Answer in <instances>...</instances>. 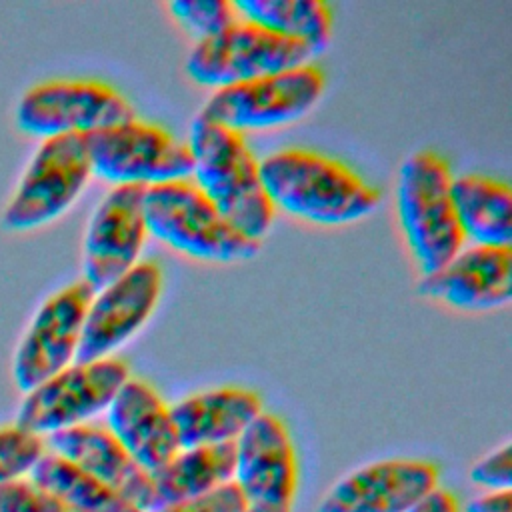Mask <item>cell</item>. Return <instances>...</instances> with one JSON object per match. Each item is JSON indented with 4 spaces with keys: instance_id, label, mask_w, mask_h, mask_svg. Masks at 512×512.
<instances>
[{
    "instance_id": "cell-1",
    "label": "cell",
    "mask_w": 512,
    "mask_h": 512,
    "mask_svg": "<svg viewBox=\"0 0 512 512\" xmlns=\"http://www.w3.org/2000/svg\"><path fill=\"white\" fill-rule=\"evenodd\" d=\"M262 190L274 212L342 226L370 216L380 190L344 162L308 148H280L258 160Z\"/></svg>"
},
{
    "instance_id": "cell-2",
    "label": "cell",
    "mask_w": 512,
    "mask_h": 512,
    "mask_svg": "<svg viewBox=\"0 0 512 512\" xmlns=\"http://www.w3.org/2000/svg\"><path fill=\"white\" fill-rule=\"evenodd\" d=\"M186 144L196 188L240 234L260 242L272 228L274 208L262 190L258 158L244 134L198 114Z\"/></svg>"
},
{
    "instance_id": "cell-3",
    "label": "cell",
    "mask_w": 512,
    "mask_h": 512,
    "mask_svg": "<svg viewBox=\"0 0 512 512\" xmlns=\"http://www.w3.org/2000/svg\"><path fill=\"white\" fill-rule=\"evenodd\" d=\"M450 184L448 162L432 150L410 154L398 172L396 214L422 276L440 270L464 248Z\"/></svg>"
},
{
    "instance_id": "cell-4",
    "label": "cell",
    "mask_w": 512,
    "mask_h": 512,
    "mask_svg": "<svg viewBox=\"0 0 512 512\" xmlns=\"http://www.w3.org/2000/svg\"><path fill=\"white\" fill-rule=\"evenodd\" d=\"M144 220L148 236L202 262H242L260 248V242L240 234L190 178L146 188Z\"/></svg>"
},
{
    "instance_id": "cell-5",
    "label": "cell",
    "mask_w": 512,
    "mask_h": 512,
    "mask_svg": "<svg viewBox=\"0 0 512 512\" xmlns=\"http://www.w3.org/2000/svg\"><path fill=\"white\" fill-rule=\"evenodd\" d=\"M90 178L86 136L42 140L2 210V228L22 234L58 220L80 198Z\"/></svg>"
},
{
    "instance_id": "cell-6",
    "label": "cell",
    "mask_w": 512,
    "mask_h": 512,
    "mask_svg": "<svg viewBox=\"0 0 512 512\" xmlns=\"http://www.w3.org/2000/svg\"><path fill=\"white\" fill-rule=\"evenodd\" d=\"M92 176L112 186L150 188L190 178L192 154L166 128L126 120L86 136Z\"/></svg>"
},
{
    "instance_id": "cell-7",
    "label": "cell",
    "mask_w": 512,
    "mask_h": 512,
    "mask_svg": "<svg viewBox=\"0 0 512 512\" xmlns=\"http://www.w3.org/2000/svg\"><path fill=\"white\" fill-rule=\"evenodd\" d=\"M134 108L114 86L92 78H58L30 86L18 98L14 120L20 132L46 140L88 136L132 120Z\"/></svg>"
},
{
    "instance_id": "cell-8",
    "label": "cell",
    "mask_w": 512,
    "mask_h": 512,
    "mask_svg": "<svg viewBox=\"0 0 512 512\" xmlns=\"http://www.w3.org/2000/svg\"><path fill=\"white\" fill-rule=\"evenodd\" d=\"M324 90V70L308 62L214 90L200 116L240 134L272 130L304 118L320 102Z\"/></svg>"
},
{
    "instance_id": "cell-9",
    "label": "cell",
    "mask_w": 512,
    "mask_h": 512,
    "mask_svg": "<svg viewBox=\"0 0 512 512\" xmlns=\"http://www.w3.org/2000/svg\"><path fill=\"white\" fill-rule=\"evenodd\" d=\"M312 56L306 44L238 18L220 34L196 42L184 68L198 86L220 90L308 64Z\"/></svg>"
},
{
    "instance_id": "cell-10",
    "label": "cell",
    "mask_w": 512,
    "mask_h": 512,
    "mask_svg": "<svg viewBox=\"0 0 512 512\" xmlns=\"http://www.w3.org/2000/svg\"><path fill=\"white\" fill-rule=\"evenodd\" d=\"M128 378V364L116 356L72 362L24 394L14 424L42 438L86 424L106 412Z\"/></svg>"
},
{
    "instance_id": "cell-11",
    "label": "cell",
    "mask_w": 512,
    "mask_h": 512,
    "mask_svg": "<svg viewBox=\"0 0 512 512\" xmlns=\"http://www.w3.org/2000/svg\"><path fill=\"white\" fill-rule=\"evenodd\" d=\"M92 296L94 290L76 280L38 306L12 358V378L20 392L34 390L76 360Z\"/></svg>"
},
{
    "instance_id": "cell-12",
    "label": "cell",
    "mask_w": 512,
    "mask_h": 512,
    "mask_svg": "<svg viewBox=\"0 0 512 512\" xmlns=\"http://www.w3.org/2000/svg\"><path fill=\"white\" fill-rule=\"evenodd\" d=\"M246 508L292 512L298 490V458L288 426L262 412L234 442V476Z\"/></svg>"
},
{
    "instance_id": "cell-13",
    "label": "cell",
    "mask_w": 512,
    "mask_h": 512,
    "mask_svg": "<svg viewBox=\"0 0 512 512\" xmlns=\"http://www.w3.org/2000/svg\"><path fill=\"white\" fill-rule=\"evenodd\" d=\"M162 282L160 266L152 260H140L134 268L96 290L86 310L74 362L110 358L130 342L154 314L162 296Z\"/></svg>"
},
{
    "instance_id": "cell-14",
    "label": "cell",
    "mask_w": 512,
    "mask_h": 512,
    "mask_svg": "<svg viewBox=\"0 0 512 512\" xmlns=\"http://www.w3.org/2000/svg\"><path fill=\"white\" fill-rule=\"evenodd\" d=\"M144 190L112 186L88 220L82 242V280L94 292L140 262L148 238Z\"/></svg>"
},
{
    "instance_id": "cell-15",
    "label": "cell",
    "mask_w": 512,
    "mask_h": 512,
    "mask_svg": "<svg viewBox=\"0 0 512 512\" xmlns=\"http://www.w3.org/2000/svg\"><path fill=\"white\" fill-rule=\"evenodd\" d=\"M440 472L428 460L386 458L342 476L316 512H408L438 488Z\"/></svg>"
},
{
    "instance_id": "cell-16",
    "label": "cell",
    "mask_w": 512,
    "mask_h": 512,
    "mask_svg": "<svg viewBox=\"0 0 512 512\" xmlns=\"http://www.w3.org/2000/svg\"><path fill=\"white\" fill-rule=\"evenodd\" d=\"M418 292L462 312L502 308L512 294V248L464 246L440 270L422 276Z\"/></svg>"
},
{
    "instance_id": "cell-17",
    "label": "cell",
    "mask_w": 512,
    "mask_h": 512,
    "mask_svg": "<svg viewBox=\"0 0 512 512\" xmlns=\"http://www.w3.org/2000/svg\"><path fill=\"white\" fill-rule=\"evenodd\" d=\"M106 428L148 474L180 450L170 406L140 378H128L116 392L106 408Z\"/></svg>"
},
{
    "instance_id": "cell-18",
    "label": "cell",
    "mask_w": 512,
    "mask_h": 512,
    "mask_svg": "<svg viewBox=\"0 0 512 512\" xmlns=\"http://www.w3.org/2000/svg\"><path fill=\"white\" fill-rule=\"evenodd\" d=\"M44 442L46 450L100 480L142 512H150L154 502L150 474L132 460L106 426L86 422L54 432Z\"/></svg>"
},
{
    "instance_id": "cell-19",
    "label": "cell",
    "mask_w": 512,
    "mask_h": 512,
    "mask_svg": "<svg viewBox=\"0 0 512 512\" xmlns=\"http://www.w3.org/2000/svg\"><path fill=\"white\" fill-rule=\"evenodd\" d=\"M262 412L260 394L240 386L202 390L170 406L180 450L236 442Z\"/></svg>"
},
{
    "instance_id": "cell-20",
    "label": "cell",
    "mask_w": 512,
    "mask_h": 512,
    "mask_svg": "<svg viewBox=\"0 0 512 512\" xmlns=\"http://www.w3.org/2000/svg\"><path fill=\"white\" fill-rule=\"evenodd\" d=\"M450 196L464 242L510 248L512 192L506 182L486 174H458L452 176Z\"/></svg>"
},
{
    "instance_id": "cell-21",
    "label": "cell",
    "mask_w": 512,
    "mask_h": 512,
    "mask_svg": "<svg viewBox=\"0 0 512 512\" xmlns=\"http://www.w3.org/2000/svg\"><path fill=\"white\" fill-rule=\"evenodd\" d=\"M234 476V442L218 446H198L178 450L152 478L154 502L150 512H158L182 500L204 496Z\"/></svg>"
},
{
    "instance_id": "cell-22",
    "label": "cell",
    "mask_w": 512,
    "mask_h": 512,
    "mask_svg": "<svg viewBox=\"0 0 512 512\" xmlns=\"http://www.w3.org/2000/svg\"><path fill=\"white\" fill-rule=\"evenodd\" d=\"M240 18L306 44L314 54L332 38L334 14L322 0H234Z\"/></svg>"
},
{
    "instance_id": "cell-23",
    "label": "cell",
    "mask_w": 512,
    "mask_h": 512,
    "mask_svg": "<svg viewBox=\"0 0 512 512\" xmlns=\"http://www.w3.org/2000/svg\"><path fill=\"white\" fill-rule=\"evenodd\" d=\"M28 480L74 512H142L72 462L46 450Z\"/></svg>"
},
{
    "instance_id": "cell-24",
    "label": "cell",
    "mask_w": 512,
    "mask_h": 512,
    "mask_svg": "<svg viewBox=\"0 0 512 512\" xmlns=\"http://www.w3.org/2000/svg\"><path fill=\"white\" fill-rule=\"evenodd\" d=\"M168 10L196 42L220 34L240 18L230 0H170Z\"/></svg>"
},
{
    "instance_id": "cell-25",
    "label": "cell",
    "mask_w": 512,
    "mask_h": 512,
    "mask_svg": "<svg viewBox=\"0 0 512 512\" xmlns=\"http://www.w3.org/2000/svg\"><path fill=\"white\" fill-rule=\"evenodd\" d=\"M46 442L18 424L0 426V486L30 474L44 456Z\"/></svg>"
},
{
    "instance_id": "cell-26",
    "label": "cell",
    "mask_w": 512,
    "mask_h": 512,
    "mask_svg": "<svg viewBox=\"0 0 512 512\" xmlns=\"http://www.w3.org/2000/svg\"><path fill=\"white\" fill-rule=\"evenodd\" d=\"M510 442L494 448L476 460L468 472L470 482L486 492H500L512 488V452Z\"/></svg>"
},
{
    "instance_id": "cell-27",
    "label": "cell",
    "mask_w": 512,
    "mask_h": 512,
    "mask_svg": "<svg viewBox=\"0 0 512 512\" xmlns=\"http://www.w3.org/2000/svg\"><path fill=\"white\" fill-rule=\"evenodd\" d=\"M246 502L234 482H228L204 496L176 502L158 512H244Z\"/></svg>"
},
{
    "instance_id": "cell-28",
    "label": "cell",
    "mask_w": 512,
    "mask_h": 512,
    "mask_svg": "<svg viewBox=\"0 0 512 512\" xmlns=\"http://www.w3.org/2000/svg\"><path fill=\"white\" fill-rule=\"evenodd\" d=\"M46 492L30 480H14L0 486V512H42Z\"/></svg>"
},
{
    "instance_id": "cell-29",
    "label": "cell",
    "mask_w": 512,
    "mask_h": 512,
    "mask_svg": "<svg viewBox=\"0 0 512 512\" xmlns=\"http://www.w3.org/2000/svg\"><path fill=\"white\" fill-rule=\"evenodd\" d=\"M464 512H512V490L484 492L472 498L464 506Z\"/></svg>"
},
{
    "instance_id": "cell-30",
    "label": "cell",
    "mask_w": 512,
    "mask_h": 512,
    "mask_svg": "<svg viewBox=\"0 0 512 512\" xmlns=\"http://www.w3.org/2000/svg\"><path fill=\"white\" fill-rule=\"evenodd\" d=\"M408 512H460V504L450 490L438 486Z\"/></svg>"
},
{
    "instance_id": "cell-31",
    "label": "cell",
    "mask_w": 512,
    "mask_h": 512,
    "mask_svg": "<svg viewBox=\"0 0 512 512\" xmlns=\"http://www.w3.org/2000/svg\"><path fill=\"white\" fill-rule=\"evenodd\" d=\"M42 512H74L72 508H68L66 504H62L60 500H56L54 496L46 494V500H44V508Z\"/></svg>"
},
{
    "instance_id": "cell-32",
    "label": "cell",
    "mask_w": 512,
    "mask_h": 512,
    "mask_svg": "<svg viewBox=\"0 0 512 512\" xmlns=\"http://www.w3.org/2000/svg\"><path fill=\"white\" fill-rule=\"evenodd\" d=\"M244 512H254V510H248V508H246V510H244Z\"/></svg>"
}]
</instances>
